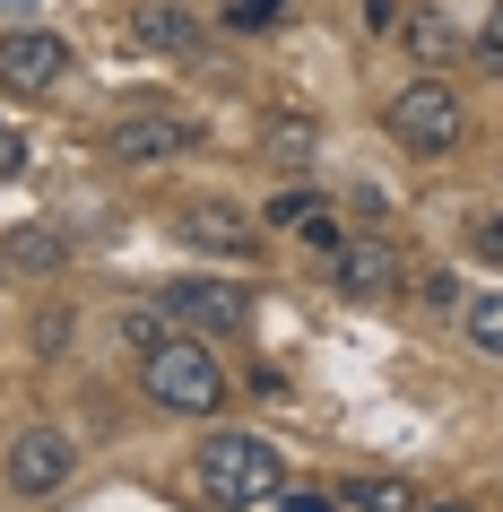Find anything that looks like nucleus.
I'll return each mask as SVG.
<instances>
[{"label": "nucleus", "mask_w": 503, "mask_h": 512, "mask_svg": "<svg viewBox=\"0 0 503 512\" xmlns=\"http://www.w3.org/2000/svg\"><path fill=\"white\" fill-rule=\"evenodd\" d=\"M278 9H287V0H235V9H226V27H243V35H252V27H269Z\"/></svg>", "instance_id": "obj_19"}, {"label": "nucleus", "mask_w": 503, "mask_h": 512, "mask_svg": "<svg viewBox=\"0 0 503 512\" xmlns=\"http://www.w3.org/2000/svg\"><path fill=\"white\" fill-rule=\"evenodd\" d=\"M417 512H469V504H417Z\"/></svg>", "instance_id": "obj_23"}, {"label": "nucleus", "mask_w": 503, "mask_h": 512, "mask_svg": "<svg viewBox=\"0 0 503 512\" xmlns=\"http://www.w3.org/2000/svg\"><path fill=\"white\" fill-rule=\"evenodd\" d=\"M70 79V44L44 27H18V35H0V87H18V96H44V87Z\"/></svg>", "instance_id": "obj_6"}, {"label": "nucleus", "mask_w": 503, "mask_h": 512, "mask_svg": "<svg viewBox=\"0 0 503 512\" xmlns=\"http://www.w3.org/2000/svg\"><path fill=\"white\" fill-rule=\"evenodd\" d=\"M183 243L226 252V261H252V252H261V235H252V226H243V209H226V200H200V209L183 217Z\"/></svg>", "instance_id": "obj_9"}, {"label": "nucleus", "mask_w": 503, "mask_h": 512, "mask_svg": "<svg viewBox=\"0 0 503 512\" xmlns=\"http://www.w3.org/2000/svg\"><path fill=\"white\" fill-rule=\"evenodd\" d=\"M469 252L486 261V270H503V217H477V226H469Z\"/></svg>", "instance_id": "obj_16"}, {"label": "nucleus", "mask_w": 503, "mask_h": 512, "mask_svg": "<svg viewBox=\"0 0 503 512\" xmlns=\"http://www.w3.org/2000/svg\"><path fill=\"white\" fill-rule=\"evenodd\" d=\"M339 504H356V512H417L425 495H417V486H399V478H347Z\"/></svg>", "instance_id": "obj_13"}, {"label": "nucleus", "mask_w": 503, "mask_h": 512, "mask_svg": "<svg viewBox=\"0 0 503 512\" xmlns=\"http://www.w3.org/2000/svg\"><path fill=\"white\" fill-rule=\"evenodd\" d=\"M321 209H330L321 191H278V200H269V226H313Z\"/></svg>", "instance_id": "obj_15"}, {"label": "nucleus", "mask_w": 503, "mask_h": 512, "mask_svg": "<svg viewBox=\"0 0 503 512\" xmlns=\"http://www.w3.org/2000/svg\"><path fill=\"white\" fill-rule=\"evenodd\" d=\"M122 330H131V348H139V356L157 348V339H174V322H165L157 304H148V313H131V322H122Z\"/></svg>", "instance_id": "obj_17"}, {"label": "nucleus", "mask_w": 503, "mask_h": 512, "mask_svg": "<svg viewBox=\"0 0 503 512\" xmlns=\"http://www.w3.org/2000/svg\"><path fill=\"white\" fill-rule=\"evenodd\" d=\"M0 278H9V270H0Z\"/></svg>", "instance_id": "obj_24"}, {"label": "nucleus", "mask_w": 503, "mask_h": 512, "mask_svg": "<svg viewBox=\"0 0 503 512\" xmlns=\"http://www.w3.org/2000/svg\"><path fill=\"white\" fill-rule=\"evenodd\" d=\"M408 53H417V61H460V53H469V35L451 27L443 9H417V18H408Z\"/></svg>", "instance_id": "obj_12"}, {"label": "nucleus", "mask_w": 503, "mask_h": 512, "mask_svg": "<svg viewBox=\"0 0 503 512\" xmlns=\"http://www.w3.org/2000/svg\"><path fill=\"white\" fill-rule=\"evenodd\" d=\"M417 296L434 304V313H451V304H460V278H451V270H425V287H417Z\"/></svg>", "instance_id": "obj_20"}, {"label": "nucleus", "mask_w": 503, "mask_h": 512, "mask_svg": "<svg viewBox=\"0 0 503 512\" xmlns=\"http://www.w3.org/2000/svg\"><path fill=\"white\" fill-rule=\"evenodd\" d=\"M157 313L183 330V339H235L252 304H243L235 287H217V278H174V287L157 296Z\"/></svg>", "instance_id": "obj_5"}, {"label": "nucleus", "mask_w": 503, "mask_h": 512, "mask_svg": "<svg viewBox=\"0 0 503 512\" xmlns=\"http://www.w3.org/2000/svg\"><path fill=\"white\" fill-rule=\"evenodd\" d=\"M330 504H339V495H321V486H295L287 495V512H330Z\"/></svg>", "instance_id": "obj_21"}, {"label": "nucleus", "mask_w": 503, "mask_h": 512, "mask_svg": "<svg viewBox=\"0 0 503 512\" xmlns=\"http://www.w3.org/2000/svg\"><path fill=\"white\" fill-rule=\"evenodd\" d=\"M278 478H287V460L261 434H209V452H200L209 504H261V495H278Z\"/></svg>", "instance_id": "obj_3"}, {"label": "nucleus", "mask_w": 503, "mask_h": 512, "mask_svg": "<svg viewBox=\"0 0 503 512\" xmlns=\"http://www.w3.org/2000/svg\"><path fill=\"white\" fill-rule=\"evenodd\" d=\"M382 131L399 139V148H417V157H451L460 148V131H469V113H460V96H451L434 70L408 87H391V105H382Z\"/></svg>", "instance_id": "obj_2"}, {"label": "nucleus", "mask_w": 503, "mask_h": 512, "mask_svg": "<svg viewBox=\"0 0 503 512\" xmlns=\"http://www.w3.org/2000/svg\"><path fill=\"white\" fill-rule=\"evenodd\" d=\"M27 165V139H0V174H18Z\"/></svg>", "instance_id": "obj_22"}, {"label": "nucleus", "mask_w": 503, "mask_h": 512, "mask_svg": "<svg viewBox=\"0 0 503 512\" xmlns=\"http://www.w3.org/2000/svg\"><path fill=\"white\" fill-rule=\"evenodd\" d=\"M61 261H70V235L61 226H9L0 235V270L9 278H53Z\"/></svg>", "instance_id": "obj_10"}, {"label": "nucleus", "mask_w": 503, "mask_h": 512, "mask_svg": "<svg viewBox=\"0 0 503 512\" xmlns=\"http://www.w3.org/2000/svg\"><path fill=\"white\" fill-rule=\"evenodd\" d=\"M53 486H70V434L61 426H27L18 443H9V495H53Z\"/></svg>", "instance_id": "obj_7"}, {"label": "nucleus", "mask_w": 503, "mask_h": 512, "mask_svg": "<svg viewBox=\"0 0 503 512\" xmlns=\"http://www.w3.org/2000/svg\"><path fill=\"white\" fill-rule=\"evenodd\" d=\"M460 330H469L486 356H503V296H469L460 304Z\"/></svg>", "instance_id": "obj_14"}, {"label": "nucleus", "mask_w": 503, "mask_h": 512, "mask_svg": "<svg viewBox=\"0 0 503 512\" xmlns=\"http://www.w3.org/2000/svg\"><path fill=\"white\" fill-rule=\"evenodd\" d=\"M131 44H139V53L183 61V53H200V27H191L183 9H139V18H131Z\"/></svg>", "instance_id": "obj_11"}, {"label": "nucleus", "mask_w": 503, "mask_h": 512, "mask_svg": "<svg viewBox=\"0 0 503 512\" xmlns=\"http://www.w3.org/2000/svg\"><path fill=\"white\" fill-rule=\"evenodd\" d=\"M469 53H477V61H486V70H495V79H503V9H495V18H486V35H469Z\"/></svg>", "instance_id": "obj_18"}, {"label": "nucleus", "mask_w": 503, "mask_h": 512, "mask_svg": "<svg viewBox=\"0 0 503 512\" xmlns=\"http://www.w3.org/2000/svg\"><path fill=\"white\" fill-rule=\"evenodd\" d=\"M330 278H339V296H399V252L382 235H347L339 252H330Z\"/></svg>", "instance_id": "obj_8"}, {"label": "nucleus", "mask_w": 503, "mask_h": 512, "mask_svg": "<svg viewBox=\"0 0 503 512\" xmlns=\"http://www.w3.org/2000/svg\"><path fill=\"white\" fill-rule=\"evenodd\" d=\"M200 148V122L174 105H131L122 122H105V157L122 165H165V157H191Z\"/></svg>", "instance_id": "obj_4"}, {"label": "nucleus", "mask_w": 503, "mask_h": 512, "mask_svg": "<svg viewBox=\"0 0 503 512\" xmlns=\"http://www.w3.org/2000/svg\"><path fill=\"white\" fill-rule=\"evenodd\" d=\"M139 382H148V400L174 408V417H217L226 408V365H217L209 339H157V348L139 356Z\"/></svg>", "instance_id": "obj_1"}]
</instances>
